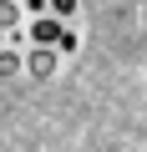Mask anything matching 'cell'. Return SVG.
<instances>
[{"label":"cell","mask_w":147,"mask_h":152,"mask_svg":"<svg viewBox=\"0 0 147 152\" xmlns=\"http://www.w3.org/2000/svg\"><path fill=\"white\" fill-rule=\"evenodd\" d=\"M61 31H66V26H61L56 15H41V20L31 26V41H36V46H56V41H61Z\"/></svg>","instance_id":"6da1fadb"},{"label":"cell","mask_w":147,"mask_h":152,"mask_svg":"<svg viewBox=\"0 0 147 152\" xmlns=\"http://www.w3.org/2000/svg\"><path fill=\"white\" fill-rule=\"evenodd\" d=\"M26 66H31V71H36V76H51V66H56V51H51V46H36V51H31V61H26Z\"/></svg>","instance_id":"7a4b0ae2"},{"label":"cell","mask_w":147,"mask_h":152,"mask_svg":"<svg viewBox=\"0 0 147 152\" xmlns=\"http://www.w3.org/2000/svg\"><path fill=\"white\" fill-rule=\"evenodd\" d=\"M15 15H20V10L10 5V0H0V31H10V26H15Z\"/></svg>","instance_id":"3957f363"},{"label":"cell","mask_w":147,"mask_h":152,"mask_svg":"<svg viewBox=\"0 0 147 152\" xmlns=\"http://www.w3.org/2000/svg\"><path fill=\"white\" fill-rule=\"evenodd\" d=\"M10 71H20V56L15 51H0V76H10Z\"/></svg>","instance_id":"277c9868"}]
</instances>
